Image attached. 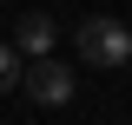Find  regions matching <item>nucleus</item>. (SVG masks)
<instances>
[{"mask_svg":"<svg viewBox=\"0 0 132 125\" xmlns=\"http://www.w3.org/2000/svg\"><path fill=\"white\" fill-rule=\"evenodd\" d=\"M73 46H79L86 66H126V59H132V33L119 26V20L93 13V20H79V26H73Z\"/></svg>","mask_w":132,"mask_h":125,"instance_id":"1","label":"nucleus"},{"mask_svg":"<svg viewBox=\"0 0 132 125\" xmlns=\"http://www.w3.org/2000/svg\"><path fill=\"white\" fill-rule=\"evenodd\" d=\"M20 92L33 99V105H73V73H66L60 59H33V66H20Z\"/></svg>","mask_w":132,"mask_h":125,"instance_id":"2","label":"nucleus"},{"mask_svg":"<svg viewBox=\"0 0 132 125\" xmlns=\"http://www.w3.org/2000/svg\"><path fill=\"white\" fill-rule=\"evenodd\" d=\"M53 40H60V26H53L46 13H20V26H13V53H27V59H53Z\"/></svg>","mask_w":132,"mask_h":125,"instance_id":"3","label":"nucleus"},{"mask_svg":"<svg viewBox=\"0 0 132 125\" xmlns=\"http://www.w3.org/2000/svg\"><path fill=\"white\" fill-rule=\"evenodd\" d=\"M0 92H20V53L0 46Z\"/></svg>","mask_w":132,"mask_h":125,"instance_id":"4","label":"nucleus"}]
</instances>
